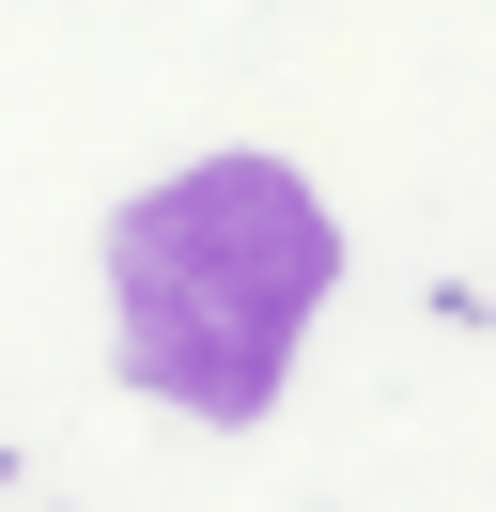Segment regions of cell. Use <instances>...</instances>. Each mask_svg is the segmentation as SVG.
I'll use <instances>...</instances> for the list:
<instances>
[{
  "label": "cell",
  "instance_id": "6da1fadb",
  "mask_svg": "<svg viewBox=\"0 0 496 512\" xmlns=\"http://www.w3.org/2000/svg\"><path fill=\"white\" fill-rule=\"evenodd\" d=\"M341 280V218L279 156H202L109 218V311L124 373L171 388L186 419H264L295 373V326Z\"/></svg>",
  "mask_w": 496,
  "mask_h": 512
}]
</instances>
